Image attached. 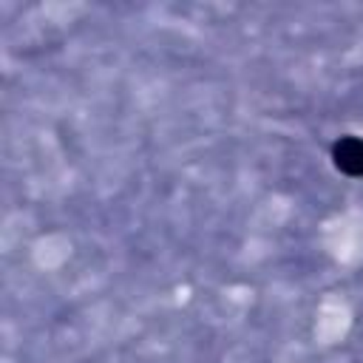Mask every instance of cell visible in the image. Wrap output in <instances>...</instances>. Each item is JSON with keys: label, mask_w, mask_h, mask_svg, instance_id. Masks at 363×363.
<instances>
[{"label": "cell", "mask_w": 363, "mask_h": 363, "mask_svg": "<svg viewBox=\"0 0 363 363\" xmlns=\"http://www.w3.org/2000/svg\"><path fill=\"white\" fill-rule=\"evenodd\" d=\"M332 159L335 167L346 176H363V139L357 136H343L332 145Z\"/></svg>", "instance_id": "6da1fadb"}]
</instances>
